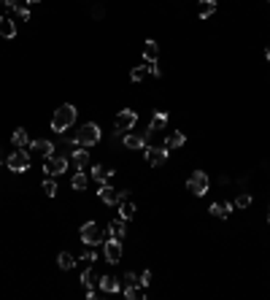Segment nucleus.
<instances>
[{"instance_id":"1","label":"nucleus","mask_w":270,"mask_h":300,"mask_svg":"<svg viewBox=\"0 0 270 300\" xmlns=\"http://www.w3.org/2000/svg\"><path fill=\"white\" fill-rule=\"evenodd\" d=\"M76 106H70V103H62L57 111H54V116H52V130L57 133V136H62L65 130H70L73 127V122H76Z\"/></svg>"},{"instance_id":"2","label":"nucleus","mask_w":270,"mask_h":300,"mask_svg":"<svg viewBox=\"0 0 270 300\" xmlns=\"http://www.w3.org/2000/svg\"><path fill=\"white\" fill-rule=\"evenodd\" d=\"M100 138H103V130H100V124H95V122H86L81 124V127L76 130V136H73V144L76 146H95V144H100Z\"/></svg>"},{"instance_id":"3","label":"nucleus","mask_w":270,"mask_h":300,"mask_svg":"<svg viewBox=\"0 0 270 300\" xmlns=\"http://www.w3.org/2000/svg\"><path fill=\"white\" fill-rule=\"evenodd\" d=\"M135 122H138V114L132 111V108H124V111H119L116 114V119H114V136H124V133H130L135 127Z\"/></svg>"},{"instance_id":"4","label":"nucleus","mask_w":270,"mask_h":300,"mask_svg":"<svg viewBox=\"0 0 270 300\" xmlns=\"http://www.w3.org/2000/svg\"><path fill=\"white\" fill-rule=\"evenodd\" d=\"M208 187H211V179H208V173H203V170H195L192 176H189V181H187L189 195H197V197H203L205 192H208Z\"/></svg>"},{"instance_id":"5","label":"nucleus","mask_w":270,"mask_h":300,"mask_svg":"<svg viewBox=\"0 0 270 300\" xmlns=\"http://www.w3.org/2000/svg\"><path fill=\"white\" fill-rule=\"evenodd\" d=\"M78 235H81V241L86 243V246H95V243H103V241H106V233H103L95 222H84L81 230H78Z\"/></svg>"},{"instance_id":"6","label":"nucleus","mask_w":270,"mask_h":300,"mask_svg":"<svg viewBox=\"0 0 270 300\" xmlns=\"http://www.w3.org/2000/svg\"><path fill=\"white\" fill-rule=\"evenodd\" d=\"M65 170H68V160H65V157H60V154L43 157V173H46V176H60V173H65Z\"/></svg>"},{"instance_id":"7","label":"nucleus","mask_w":270,"mask_h":300,"mask_svg":"<svg viewBox=\"0 0 270 300\" xmlns=\"http://www.w3.org/2000/svg\"><path fill=\"white\" fill-rule=\"evenodd\" d=\"M6 165H9L11 173H25V170H30V154L25 149H22V152H14L9 160H6Z\"/></svg>"},{"instance_id":"8","label":"nucleus","mask_w":270,"mask_h":300,"mask_svg":"<svg viewBox=\"0 0 270 300\" xmlns=\"http://www.w3.org/2000/svg\"><path fill=\"white\" fill-rule=\"evenodd\" d=\"M103 246H106V263H111V265H116V263H122V241H116V238H108L103 241Z\"/></svg>"},{"instance_id":"9","label":"nucleus","mask_w":270,"mask_h":300,"mask_svg":"<svg viewBox=\"0 0 270 300\" xmlns=\"http://www.w3.org/2000/svg\"><path fill=\"white\" fill-rule=\"evenodd\" d=\"M144 152H146V162L152 165V168H157V165H162L165 160H168V154H170L165 146H146Z\"/></svg>"},{"instance_id":"10","label":"nucleus","mask_w":270,"mask_h":300,"mask_svg":"<svg viewBox=\"0 0 270 300\" xmlns=\"http://www.w3.org/2000/svg\"><path fill=\"white\" fill-rule=\"evenodd\" d=\"M146 136L144 133H124V146L130 149V152H141V149H146Z\"/></svg>"},{"instance_id":"11","label":"nucleus","mask_w":270,"mask_h":300,"mask_svg":"<svg viewBox=\"0 0 270 300\" xmlns=\"http://www.w3.org/2000/svg\"><path fill=\"white\" fill-rule=\"evenodd\" d=\"M165 124H168V114L165 111H157L154 116H152V124L144 130V136H146V141L154 136V133H160V130H165Z\"/></svg>"},{"instance_id":"12","label":"nucleus","mask_w":270,"mask_h":300,"mask_svg":"<svg viewBox=\"0 0 270 300\" xmlns=\"http://www.w3.org/2000/svg\"><path fill=\"white\" fill-rule=\"evenodd\" d=\"M30 152H33V154H41V157H49V154L54 152V144H52V141H46V138H38V141H33V144H30Z\"/></svg>"},{"instance_id":"13","label":"nucleus","mask_w":270,"mask_h":300,"mask_svg":"<svg viewBox=\"0 0 270 300\" xmlns=\"http://www.w3.org/2000/svg\"><path fill=\"white\" fill-rule=\"evenodd\" d=\"M108 235H111V238H116V241H122L124 235H127V222H124V219H111Z\"/></svg>"},{"instance_id":"14","label":"nucleus","mask_w":270,"mask_h":300,"mask_svg":"<svg viewBox=\"0 0 270 300\" xmlns=\"http://www.w3.org/2000/svg\"><path fill=\"white\" fill-rule=\"evenodd\" d=\"M187 144V136L181 130H173L168 138H165V149H168V152H173V149H181Z\"/></svg>"},{"instance_id":"15","label":"nucleus","mask_w":270,"mask_h":300,"mask_svg":"<svg viewBox=\"0 0 270 300\" xmlns=\"http://www.w3.org/2000/svg\"><path fill=\"white\" fill-rule=\"evenodd\" d=\"M70 160H73L76 170H84L86 165H89V152H86V146H78L73 154H70Z\"/></svg>"},{"instance_id":"16","label":"nucleus","mask_w":270,"mask_h":300,"mask_svg":"<svg viewBox=\"0 0 270 300\" xmlns=\"http://www.w3.org/2000/svg\"><path fill=\"white\" fill-rule=\"evenodd\" d=\"M100 200L106 206H119V192H114L111 184H100Z\"/></svg>"},{"instance_id":"17","label":"nucleus","mask_w":270,"mask_h":300,"mask_svg":"<svg viewBox=\"0 0 270 300\" xmlns=\"http://www.w3.org/2000/svg\"><path fill=\"white\" fill-rule=\"evenodd\" d=\"M119 219H124V222H132L135 219V203L132 200H119Z\"/></svg>"},{"instance_id":"18","label":"nucleus","mask_w":270,"mask_h":300,"mask_svg":"<svg viewBox=\"0 0 270 300\" xmlns=\"http://www.w3.org/2000/svg\"><path fill=\"white\" fill-rule=\"evenodd\" d=\"M92 179L98 181V184H108V181L114 179V170L103 168V165H92Z\"/></svg>"},{"instance_id":"19","label":"nucleus","mask_w":270,"mask_h":300,"mask_svg":"<svg viewBox=\"0 0 270 300\" xmlns=\"http://www.w3.org/2000/svg\"><path fill=\"white\" fill-rule=\"evenodd\" d=\"M213 14H216V0H200V6H197V17L211 19Z\"/></svg>"},{"instance_id":"20","label":"nucleus","mask_w":270,"mask_h":300,"mask_svg":"<svg viewBox=\"0 0 270 300\" xmlns=\"http://www.w3.org/2000/svg\"><path fill=\"white\" fill-rule=\"evenodd\" d=\"M98 284H100V289H103V292H108V295H111V292L116 295V292L122 289V284H119V281L114 279V276H100Z\"/></svg>"},{"instance_id":"21","label":"nucleus","mask_w":270,"mask_h":300,"mask_svg":"<svg viewBox=\"0 0 270 300\" xmlns=\"http://www.w3.org/2000/svg\"><path fill=\"white\" fill-rule=\"evenodd\" d=\"M0 35L3 38H14L17 35V22L11 17H0Z\"/></svg>"},{"instance_id":"22","label":"nucleus","mask_w":270,"mask_h":300,"mask_svg":"<svg viewBox=\"0 0 270 300\" xmlns=\"http://www.w3.org/2000/svg\"><path fill=\"white\" fill-rule=\"evenodd\" d=\"M157 57H160V44L149 38V41L144 44V60L146 62H157Z\"/></svg>"},{"instance_id":"23","label":"nucleus","mask_w":270,"mask_h":300,"mask_svg":"<svg viewBox=\"0 0 270 300\" xmlns=\"http://www.w3.org/2000/svg\"><path fill=\"white\" fill-rule=\"evenodd\" d=\"M124 297L127 300H144L146 297V292L141 284H124Z\"/></svg>"},{"instance_id":"24","label":"nucleus","mask_w":270,"mask_h":300,"mask_svg":"<svg viewBox=\"0 0 270 300\" xmlns=\"http://www.w3.org/2000/svg\"><path fill=\"white\" fill-rule=\"evenodd\" d=\"M211 214L219 219H227L233 214V203H211Z\"/></svg>"},{"instance_id":"25","label":"nucleus","mask_w":270,"mask_h":300,"mask_svg":"<svg viewBox=\"0 0 270 300\" xmlns=\"http://www.w3.org/2000/svg\"><path fill=\"white\" fill-rule=\"evenodd\" d=\"M57 265L62 268V271H73V265H76V257L70 254V251H60V257H57Z\"/></svg>"},{"instance_id":"26","label":"nucleus","mask_w":270,"mask_h":300,"mask_svg":"<svg viewBox=\"0 0 270 300\" xmlns=\"http://www.w3.org/2000/svg\"><path fill=\"white\" fill-rule=\"evenodd\" d=\"M98 279H100V276H98V273H95V271H92V268H86V271L81 273V284H84V289H92V287H95V284H98Z\"/></svg>"},{"instance_id":"27","label":"nucleus","mask_w":270,"mask_h":300,"mask_svg":"<svg viewBox=\"0 0 270 300\" xmlns=\"http://www.w3.org/2000/svg\"><path fill=\"white\" fill-rule=\"evenodd\" d=\"M11 141H14V146H17V149H25V146H27V130H25V127L14 130Z\"/></svg>"},{"instance_id":"28","label":"nucleus","mask_w":270,"mask_h":300,"mask_svg":"<svg viewBox=\"0 0 270 300\" xmlns=\"http://www.w3.org/2000/svg\"><path fill=\"white\" fill-rule=\"evenodd\" d=\"M146 76H149V62H146V65H135V68L130 70V78H132V81H144Z\"/></svg>"},{"instance_id":"29","label":"nucleus","mask_w":270,"mask_h":300,"mask_svg":"<svg viewBox=\"0 0 270 300\" xmlns=\"http://www.w3.org/2000/svg\"><path fill=\"white\" fill-rule=\"evenodd\" d=\"M43 192L49 195V197H54V195L60 192V187H57V181H54V176H46V179H43Z\"/></svg>"},{"instance_id":"30","label":"nucleus","mask_w":270,"mask_h":300,"mask_svg":"<svg viewBox=\"0 0 270 300\" xmlns=\"http://www.w3.org/2000/svg\"><path fill=\"white\" fill-rule=\"evenodd\" d=\"M14 14H17L19 19H30V6L27 3H17L14 6Z\"/></svg>"},{"instance_id":"31","label":"nucleus","mask_w":270,"mask_h":300,"mask_svg":"<svg viewBox=\"0 0 270 300\" xmlns=\"http://www.w3.org/2000/svg\"><path fill=\"white\" fill-rule=\"evenodd\" d=\"M235 206H238V208H249V206H251V195H249V192H241V195L235 197Z\"/></svg>"},{"instance_id":"32","label":"nucleus","mask_w":270,"mask_h":300,"mask_svg":"<svg viewBox=\"0 0 270 300\" xmlns=\"http://www.w3.org/2000/svg\"><path fill=\"white\" fill-rule=\"evenodd\" d=\"M73 189H78V192H81V189H86V176H84V170H78L76 176H73Z\"/></svg>"},{"instance_id":"33","label":"nucleus","mask_w":270,"mask_h":300,"mask_svg":"<svg viewBox=\"0 0 270 300\" xmlns=\"http://www.w3.org/2000/svg\"><path fill=\"white\" fill-rule=\"evenodd\" d=\"M81 260H84V263H86V265H92V263H95V260H98V254H95V249H86V251H84V254H81Z\"/></svg>"},{"instance_id":"34","label":"nucleus","mask_w":270,"mask_h":300,"mask_svg":"<svg viewBox=\"0 0 270 300\" xmlns=\"http://www.w3.org/2000/svg\"><path fill=\"white\" fill-rule=\"evenodd\" d=\"M138 281H141V287H149V284H152V271H144L138 276Z\"/></svg>"},{"instance_id":"35","label":"nucleus","mask_w":270,"mask_h":300,"mask_svg":"<svg viewBox=\"0 0 270 300\" xmlns=\"http://www.w3.org/2000/svg\"><path fill=\"white\" fill-rule=\"evenodd\" d=\"M124 284H141V281H138V276L130 271V273H124Z\"/></svg>"},{"instance_id":"36","label":"nucleus","mask_w":270,"mask_h":300,"mask_svg":"<svg viewBox=\"0 0 270 300\" xmlns=\"http://www.w3.org/2000/svg\"><path fill=\"white\" fill-rule=\"evenodd\" d=\"M0 3H3V6H9V9H14V6L22 3V0H0Z\"/></svg>"},{"instance_id":"37","label":"nucleus","mask_w":270,"mask_h":300,"mask_svg":"<svg viewBox=\"0 0 270 300\" xmlns=\"http://www.w3.org/2000/svg\"><path fill=\"white\" fill-rule=\"evenodd\" d=\"M33 3H41V0H27V6H33Z\"/></svg>"},{"instance_id":"38","label":"nucleus","mask_w":270,"mask_h":300,"mask_svg":"<svg viewBox=\"0 0 270 300\" xmlns=\"http://www.w3.org/2000/svg\"><path fill=\"white\" fill-rule=\"evenodd\" d=\"M267 225H270V208H267Z\"/></svg>"},{"instance_id":"39","label":"nucleus","mask_w":270,"mask_h":300,"mask_svg":"<svg viewBox=\"0 0 270 300\" xmlns=\"http://www.w3.org/2000/svg\"><path fill=\"white\" fill-rule=\"evenodd\" d=\"M267 62H270V46H267Z\"/></svg>"},{"instance_id":"40","label":"nucleus","mask_w":270,"mask_h":300,"mask_svg":"<svg viewBox=\"0 0 270 300\" xmlns=\"http://www.w3.org/2000/svg\"><path fill=\"white\" fill-rule=\"evenodd\" d=\"M0 165H3V154H0Z\"/></svg>"},{"instance_id":"41","label":"nucleus","mask_w":270,"mask_h":300,"mask_svg":"<svg viewBox=\"0 0 270 300\" xmlns=\"http://www.w3.org/2000/svg\"><path fill=\"white\" fill-rule=\"evenodd\" d=\"M267 3H270V0H267Z\"/></svg>"}]
</instances>
